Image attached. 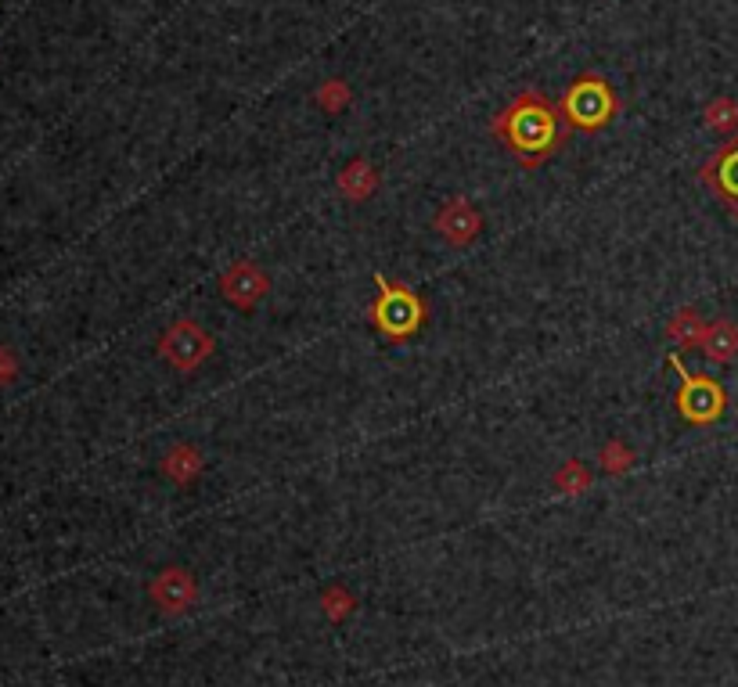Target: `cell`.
<instances>
[{"label": "cell", "instance_id": "6da1fadb", "mask_svg": "<svg viewBox=\"0 0 738 687\" xmlns=\"http://www.w3.org/2000/svg\"><path fill=\"white\" fill-rule=\"evenodd\" d=\"M494 134L504 141V148L526 166L537 170L540 162L562 148V126L551 101L537 90H522L512 105L494 119Z\"/></svg>", "mask_w": 738, "mask_h": 687}, {"label": "cell", "instance_id": "7a4b0ae2", "mask_svg": "<svg viewBox=\"0 0 738 687\" xmlns=\"http://www.w3.org/2000/svg\"><path fill=\"white\" fill-rule=\"evenodd\" d=\"M375 285H378V295L368 310L375 331L389 342L414 339V335L425 328L422 295L414 292V288L400 285V281H389V277H382V274H375Z\"/></svg>", "mask_w": 738, "mask_h": 687}, {"label": "cell", "instance_id": "3957f363", "mask_svg": "<svg viewBox=\"0 0 738 687\" xmlns=\"http://www.w3.org/2000/svg\"><path fill=\"white\" fill-rule=\"evenodd\" d=\"M670 367L681 375V385H677V414H681L688 425H717L728 411V393L724 385L710 375H695L681 364V357H670Z\"/></svg>", "mask_w": 738, "mask_h": 687}, {"label": "cell", "instance_id": "277c9868", "mask_svg": "<svg viewBox=\"0 0 738 687\" xmlns=\"http://www.w3.org/2000/svg\"><path fill=\"white\" fill-rule=\"evenodd\" d=\"M616 108H620L616 105V94H612V87L602 76H580L566 90V98H562V119L573 130L594 134V130H602V126L612 123Z\"/></svg>", "mask_w": 738, "mask_h": 687}, {"label": "cell", "instance_id": "5b68a950", "mask_svg": "<svg viewBox=\"0 0 738 687\" xmlns=\"http://www.w3.org/2000/svg\"><path fill=\"white\" fill-rule=\"evenodd\" d=\"M216 353V339L191 317H180L159 335V357L177 371V375H195L198 367L209 364Z\"/></svg>", "mask_w": 738, "mask_h": 687}, {"label": "cell", "instance_id": "8992f818", "mask_svg": "<svg viewBox=\"0 0 738 687\" xmlns=\"http://www.w3.org/2000/svg\"><path fill=\"white\" fill-rule=\"evenodd\" d=\"M220 295H224L234 310L252 313L270 295L267 270H263L260 263H252V259H238V263H231V267L220 274Z\"/></svg>", "mask_w": 738, "mask_h": 687}, {"label": "cell", "instance_id": "52a82bcc", "mask_svg": "<svg viewBox=\"0 0 738 687\" xmlns=\"http://www.w3.org/2000/svg\"><path fill=\"white\" fill-rule=\"evenodd\" d=\"M432 227H436V234L447 241L450 249H468L483 234V216H479V209L468 198H450L447 206L436 213Z\"/></svg>", "mask_w": 738, "mask_h": 687}, {"label": "cell", "instance_id": "ba28073f", "mask_svg": "<svg viewBox=\"0 0 738 687\" xmlns=\"http://www.w3.org/2000/svg\"><path fill=\"white\" fill-rule=\"evenodd\" d=\"M699 177H702V184L724 202V209L738 220V137H731V141L702 166Z\"/></svg>", "mask_w": 738, "mask_h": 687}, {"label": "cell", "instance_id": "9c48e42d", "mask_svg": "<svg viewBox=\"0 0 738 687\" xmlns=\"http://www.w3.org/2000/svg\"><path fill=\"white\" fill-rule=\"evenodd\" d=\"M335 188H339V195L346 198V202L360 206V202H368V198L378 191V170L371 166L368 159H353V162H346V166H342L339 180H335Z\"/></svg>", "mask_w": 738, "mask_h": 687}, {"label": "cell", "instance_id": "30bf717a", "mask_svg": "<svg viewBox=\"0 0 738 687\" xmlns=\"http://www.w3.org/2000/svg\"><path fill=\"white\" fill-rule=\"evenodd\" d=\"M699 349H702V357L713 360V364H731V360L738 357V324L731 321V317L710 321Z\"/></svg>", "mask_w": 738, "mask_h": 687}, {"label": "cell", "instance_id": "8fae6325", "mask_svg": "<svg viewBox=\"0 0 738 687\" xmlns=\"http://www.w3.org/2000/svg\"><path fill=\"white\" fill-rule=\"evenodd\" d=\"M152 594L162 608L180 612V608H188L191 598H195V583H191V576L184 569H166V572H159Z\"/></svg>", "mask_w": 738, "mask_h": 687}, {"label": "cell", "instance_id": "7c38bea8", "mask_svg": "<svg viewBox=\"0 0 738 687\" xmlns=\"http://www.w3.org/2000/svg\"><path fill=\"white\" fill-rule=\"evenodd\" d=\"M162 475L170 482H177V486H191L202 475V454H198V447L177 443V447L166 450L162 454Z\"/></svg>", "mask_w": 738, "mask_h": 687}, {"label": "cell", "instance_id": "4fadbf2b", "mask_svg": "<svg viewBox=\"0 0 738 687\" xmlns=\"http://www.w3.org/2000/svg\"><path fill=\"white\" fill-rule=\"evenodd\" d=\"M702 335H706V321L699 317L695 306L677 310L674 317H670V324H666V339L677 342V346H684V349H699Z\"/></svg>", "mask_w": 738, "mask_h": 687}, {"label": "cell", "instance_id": "5bb4252c", "mask_svg": "<svg viewBox=\"0 0 738 687\" xmlns=\"http://www.w3.org/2000/svg\"><path fill=\"white\" fill-rule=\"evenodd\" d=\"M551 486H555L558 493H587L591 490V472H587L584 461H566L555 475H551Z\"/></svg>", "mask_w": 738, "mask_h": 687}, {"label": "cell", "instance_id": "9a60e30c", "mask_svg": "<svg viewBox=\"0 0 738 687\" xmlns=\"http://www.w3.org/2000/svg\"><path fill=\"white\" fill-rule=\"evenodd\" d=\"M598 461H602L605 475H623V472H630V464H634V450H630L623 439H609V443L598 450Z\"/></svg>", "mask_w": 738, "mask_h": 687}, {"label": "cell", "instance_id": "2e32d148", "mask_svg": "<svg viewBox=\"0 0 738 687\" xmlns=\"http://www.w3.org/2000/svg\"><path fill=\"white\" fill-rule=\"evenodd\" d=\"M706 123H710L713 130H720V134H728V130H735V126H738V101L717 98L710 108H706Z\"/></svg>", "mask_w": 738, "mask_h": 687}, {"label": "cell", "instance_id": "e0dca14e", "mask_svg": "<svg viewBox=\"0 0 738 687\" xmlns=\"http://www.w3.org/2000/svg\"><path fill=\"white\" fill-rule=\"evenodd\" d=\"M346 101H350V87L342 80H328L317 87V105H321L324 112H342Z\"/></svg>", "mask_w": 738, "mask_h": 687}, {"label": "cell", "instance_id": "ac0fdd59", "mask_svg": "<svg viewBox=\"0 0 738 687\" xmlns=\"http://www.w3.org/2000/svg\"><path fill=\"white\" fill-rule=\"evenodd\" d=\"M324 605H328V612H332V616H342V612H350V594H342V590H332V594L324 598Z\"/></svg>", "mask_w": 738, "mask_h": 687}]
</instances>
